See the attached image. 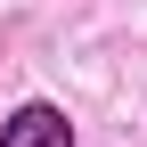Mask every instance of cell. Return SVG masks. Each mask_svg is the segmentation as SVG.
Segmentation results:
<instances>
[{
  "label": "cell",
  "mask_w": 147,
  "mask_h": 147,
  "mask_svg": "<svg viewBox=\"0 0 147 147\" xmlns=\"http://www.w3.org/2000/svg\"><path fill=\"white\" fill-rule=\"evenodd\" d=\"M0 147H74V123H65V106L25 98L8 123H0Z\"/></svg>",
  "instance_id": "cell-1"
}]
</instances>
